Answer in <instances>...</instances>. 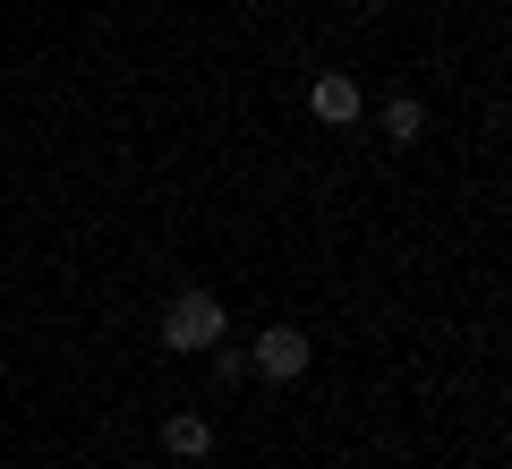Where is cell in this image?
Listing matches in <instances>:
<instances>
[{
    "instance_id": "obj_4",
    "label": "cell",
    "mask_w": 512,
    "mask_h": 469,
    "mask_svg": "<svg viewBox=\"0 0 512 469\" xmlns=\"http://www.w3.org/2000/svg\"><path fill=\"white\" fill-rule=\"evenodd\" d=\"M163 452H171V461H205V452H214V418L171 410V418H163Z\"/></svg>"
},
{
    "instance_id": "obj_3",
    "label": "cell",
    "mask_w": 512,
    "mask_h": 469,
    "mask_svg": "<svg viewBox=\"0 0 512 469\" xmlns=\"http://www.w3.org/2000/svg\"><path fill=\"white\" fill-rule=\"evenodd\" d=\"M308 111H316L325 128H350V120L367 111V94H359V77H350V69H325V77L308 86Z\"/></svg>"
},
{
    "instance_id": "obj_1",
    "label": "cell",
    "mask_w": 512,
    "mask_h": 469,
    "mask_svg": "<svg viewBox=\"0 0 512 469\" xmlns=\"http://www.w3.org/2000/svg\"><path fill=\"white\" fill-rule=\"evenodd\" d=\"M222 333H231V316H222V299L214 290H171L163 299V350H214Z\"/></svg>"
},
{
    "instance_id": "obj_6",
    "label": "cell",
    "mask_w": 512,
    "mask_h": 469,
    "mask_svg": "<svg viewBox=\"0 0 512 469\" xmlns=\"http://www.w3.org/2000/svg\"><path fill=\"white\" fill-rule=\"evenodd\" d=\"M205 359H214V376H222V384H248V350H231V342H214V350H205Z\"/></svg>"
},
{
    "instance_id": "obj_5",
    "label": "cell",
    "mask_w": 512,
    "mask_h": 469,
    "mask_svg": "<svg viewBox=\"0 0 512 469\" xmlns=\"http://www.w3.org/2000/svg\"><path fill=\"white\" fill-rule=\"evenodd\" d=\"M384 137H393V145H419L427 137V103H419V94H384Z\"/></svg>"
},
{
    "instance_id": "obj_2",
    "label": "cell",
    "mask_w": 512,
    "mask_h": 469,
    "mask_svg": "<svg viewBox=\"0 0 512 469\" xmlns=\"http://www.w3.org/2000/svg\"><path fill=\"white\" fill-rule=\"evenodd\" d=\"M308 367H316V342L299 325H265L256 350H248V376H265V384H299Z\"/></svg>"
}]
</instances>
